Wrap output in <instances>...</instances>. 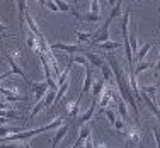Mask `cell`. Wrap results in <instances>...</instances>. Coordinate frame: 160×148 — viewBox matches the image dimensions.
Wrapping results in <instances>:
<instances>
[{
  "mask_svg": "<svg viewBox=\"0 0 160 148\" xmlns=\"http://www.w3.org/2000/svg\"><path fill=\"white\" fill-rule=\"evenodd\" d=\"M51 49H56V51H63L67 55H75V53H82L83 49L80 48V44H68V43H53L49 44Z\"/></svg>",
  "mask_w": 160,
  "mask_h": 148,
  "instance_id": "5",
  "label": "cell"
},
{
  "mask_svg": "<svg viewBox=\"0 0 160 148\" xmlns=\"http://www.w3.org/2000/svg\"><path fill=\"white\" fill-rule=\"evenodd\" d=\"M68 130H70V126H68L67 123H63L62 126L58 128V130H56V133H55V138L51 140V145H53V148H56L60 145V141H62V140L65 138V136L68 135Z\"/></svg>",
  "mask_w": 160,
  "mask_h": 148,
  "instance_id": "11",
  "label": "cell"
},
{
  "mask_svg": "<svg viewBox=\"0 0 160 148\" xmlns=\"http://www.w3.org/2000/svg\"><path fill=\"white\" fill-rule=\"evenodd\" d=\"M80 148H94V141H92V135L87 136L85 140L82 141V145H80Z\"/></svg>",
  "mask_w": 160,
  "mask_h": 148,
  "instance_id": "34",
  "label": "cell"
},
{
  "mask_svg": "<svg viewBox=\"0 0 160 148\" xmlns=\"http://www.w3.org/2000/svg\"><path fill=\"white\" fill-rule=\"evenodd\" d=\"M55 97H56V90H55V89H49L48 92H46V96H44V97L39 101L41 107L46 109V107H49L51 104H55Z\"/></svg>",
  "mask_w": 160,
  "mask_h": 148,
  "instance_id": "13",
  "label": "cell"
},
{
  "mask_svg": "<svg viewBox=\"0 0 160 148\" xmlns=\"http://www.w3.org/2000/svg\"><path fill=\"white\" fill-rule=\"evenodd\" d=\"M70 63H77V65H82V67H89L90 63L87 62V58L83 55H70Z\"/></svg>",
  "mask_w": 160,
  "mask_h": 148,
  "instance_id": "26",
  "label": "cell"
},
{
  "mask_svg": "<svg viewBox=\"0 0 160 148\" xmlns=\"http://www.w3.org/2000/svg\"><path fill=\"white\" fill-rule=\"evenodd\" d=\"M38 2H39L41 5H46V0H38Z\"/></svg>",
  "mask_w": 160,
  "mask_h": 148,
  "instance_id": "43",
  "label": "cell"
},
{
  "mask_svg": "<svg viewBox=\"0 0 160 148\" xmlns=\"http://www.w3.org/2000/svg\"><path fill=\"white\" fill-rule=\"evenodd\" d=\"M96 109H97V99L94 97L92 102H90V107L87 109L83 114H80V116L77 117V128H78V130H80L82 126H85V124L89 123L90 119H92V116H94V112H96Z\"/></svg>",
  "mask_w": 160,
  "mask_h": 148,
  "instance_id": "4",
  "label": "cell"
},
{
  "mask_svg": "<svg viewBox=\"0 0 160 148\" xmlns=\"http://www.w3.org/2000/svg\"><path fill=\"white\" fill-rule=\"evenodd\" d=\"M90 12L101 16V3H99V0H90Z\"/></svg>",
  "mask_w": 160,
  "mask_h": 148,
  "instance_id": "33",
  "label": "cell"
},
{
  "mask_svg": "<svg viewBox=\"0 0 160 148\" xmlns=\"http://www.w3.org/2000/svg\"><path fill=\"white\" fill-rule=\"evenodd\" d=\"M26 12H28V0H17V14H19V22L24 26Z\"/></svg>",
  "mask_w": 160,
  "mask_h": 148,
  "instance_id": "15",
  "label": "cell"
},
{
  "mask_svg": "<svg viewBox=\"0 0 160 148\" xmlns=\"http://www.w3.org/2000/svg\"><path fill=\"white\" fill-rule=\"evenodd\" d=\"M72 65H73V63H70V62H68L67 68H65V70L62 72V73H60V77L56 78V87L63 85V83L67 82V80H70V72H72Z\"/></svg>",
  "mask_w": 160,
  "mask_h": 148,
  "instance_id": "16",
  "label": "cell"
},
{
  "mask_svg": "<svg viewBox=\"0 0 160 148\" xmlns=\"http://www.w3.org/2000/svg\"><path fill=\"white\" fill-rule=\"evenodd\" d=\"M53 2L56 3V7L60 9V12H68V10H72V9H73V5L67 3L65 0H53Z\"/></svg>",
  "mask_w": 160,
  "mask_h": 148,
  "instance_id": "30",
  "label": "cell"
},
{
  "mask_svg": "<svg viewBox=\"0 0 160 148\" xmlns=\"http://www.w3.org/2000/svg\"><path fill=\"white\" fill-rule=\"evenodd\" d=\"M157 85H160V83H157Z\"/></svg>",
  "mask_w": 160,
  "mask_h": 148,
  "instance_id": "46",
  "label": "cell"
},
{
  "mask_svg": "<svg viewBox=\"0 0 160 148\" xmlns=\"http://www.w3.org/2000/svg\"><path fill=\"white\" fill-rule=\"evenodd\" d=\"M150 49H152V43H150V41H147V43H145L143 46L138 49V53H136V60H138V62H143L145 56L148 55V51H150Z\"/></svg>",
  "mask_w": 160,
  "mask_h": 148,
  "instance_id": "25",
  "label": "cell"
},
{
  "mask_svg": "<svg viewBox=\"0 0 160 148\" xmlns=\"http://www.w3.org/2000/svg\"><path fill=\"white\" fill-rule=\"evenodd\" d=\"M29 89H31L32 96H34V101H36V104L41 101L44 96H46V92L49 90V85L46 82H29L28 83Z\"/></svg>",
  "mask_w": 160,
  "mask_h": 148,
  "instance_id": "3",
  "label": "cell"
},
{
  "mask_svg": "<svg viewBox=\"0 0 160 148\" xmlns=\"http://www.w3.org/2000/svg\"><path fill=\"white\" fill-rule=\"evenodd\" d=\"M68 87H70V80H67L63 85L58 87V90H56V97H55V104H53V106H58V102L62 101V99L65 97V94L68 92Z\"/></svg>",
  "mask_w": 160,
  "mask_h": 148,
  "instance_id": "19",
  "label": "cell"
},
{
  "mask_svg": "<svg viewBox=\"0 0 160 148\" xmlns=\"http://www.w3.org/2000/svg\"><path fill=\"white\" fill-rule=\"evenodd\" d=\"M94 148H108V145H106L104 141H101V140H99L96 145H94Z\"/></svg>",
  "mask_w": 160,
  "mask_h": 148,
  "instance_id": "39",
  "label": "cell"
},
{
  "mask_svg": "<svg viewBox=\"0 0 160 148\" xmlns=\"http://www.w3.org/2000/svg\"><path fill=\"white\" fill-rule=\"evenodd\" d=\"M7 31H9V26H5V24L0 22V32H7Z\"/></svg>",
  "mask_w": 160,
  "mask_h": 148,
  "instance_id": "40",
  "label": "cell"
},
{
  "mask_svg": "<svg viewBox=\"0 0 160 148\" xmlns=\"http://www.w3.org/2000/svg\"><path fill=\"white\" fill-rule=\"evenodd\" d=\"M138 2H142V0H138Z\"/></svg>",
  "mask_w": 160,
  "mask_h": 148,
  "instance_id": "45",
  "label": "cell"
},
{
  "mask_svg": "<svg viewBox=\"0 0 160 148\" xmlns=\"http://www.w3.org/2000/svg\"><path fill=\"white\" fill-rule=\"evenodd\" d=\"M108 62H109V67H111V70L114 73V78H116V83H118V89H119V92H121V97H123V101L133 109V112H135V119L138 121L140 119L138 102H136L135 92H133L131 85H129V78H128L126 72L121 68L119 62L116 60V56L111 55V53L108 55Z\"/></svg>",
  "mask_w": 160,
  "mask_h": 148,
  "instance_id": "1",
  "label": "cell"
},
{
  "mask_svg": "<svg viewBox=\"0 0 160 148\" xmlns=\"http://www.w3.org/2000/svg\"><path fill=\"white\" fill-rule=\"evenodd\" d=\"M112 126L116 128V131L123 133V131H124V128H126V123H124V119H123V117H116V121H114V124H112Z\"/></svg>",
  "mask_w": 160,
  "mask_h": 148,
  "instance_id": "32",
  "label": "cell"
},
{
  "mask_svg": "<svg viewBox=\"0 0 160 148\" xmlns=\"http://www.w3.org/2000/svg\"><path fill=\"white\" fill-rule=\"evenodd\" d=\"M131 10H124L123 16H121V21H119V31L123 34V39H128L129 36V21H131Z\"/></svg>",
  "mask_w": 160,
  "mask_h": 148,
  "instance_id": "9",
  "label": "cell"
},
{
  "mask_svg": "<svg viewBox=\"0 0 160 148\" xmlns=\"http://www.w3.org/2000/svg\"><path fill=\"white\" fill-rule=\"evenodd\" d=\"M92 85H94V72H92V67H85V80H83V85H82V90H80V96L82 94H89L92 92Z\"/></svg>",
  "mask_w": 160,
  "mask_h": 148,
  "instance_id": "8",
  "label": "cell"
},
{
  "mask_svg": "<svg viewBox=\"0 0 160 148\" xmlns=\"http://www.w3.org/2000/svg\"><path fill=\"white\" fill-rule=\"evenodd\" d=\"M44 7H46V9H49L51 12H60V9L56 7V3L53 2V0H46V5H44Z\"/></svg>",
  "mask_w": 160,
  "mask_h": 148,
  "instance_id": "35",
  "label": "cell"
},
{
  "mask_svg": "<svg viewBox=\"0 0 160 148\" xmlns=\"http://www.w3.org/2000/svg\"><path fill=\"white\" fill-rule=\"evenodd\" d=\"M153 72H155V78H158V75H160V58L157 60V63L153 65Z\"/></svg>",
  "mask_w": 160,
  "mask_h": 148,
  "instance_id": "37",
  "label": "cell"
},
{
  "mask_svg": "<svg viewBox=\"0 0 160 148\" xmlns=\"http://www.w3.org/2000/svg\"><path fill=\"white\" fill-rule=\"evenodd\" d=\"M99 49H102V51H114V49L121 48V43H118V41H106V43H101L97 44Z\"/></svg>",
  "mask_w": 160,
  "mask_h": 148,
  "instance_id": "22",
  "label": "cell"
},
{
  "mask_svg": "<svg viewBox=\"0 0 160 148\" xmlns=\"http://www.w3.org/2000/svg\"><path fill=\"white\" fill-rule=\"evenodd\" d=\"M70 148H78V145H77V143H73V145H72Z\"/></svg>",
  "mask_w": 160,
  "mask_h": 148,
  "instance_id": "44",
  "label": "cell"
},
{
  "mask_svg": "<svg viewBox=\"0 0 160 148\" xmlns=\"http://www.w3.org/2000/svg\"><path fill=\"white\" fill-rule=\"evenodd\" d=\"M101 72H102V78H104V80H111V78L114 77V73H112L111 67H109L108 63H104V65L101 67Z\"/></svg>",
  "mask_w": 160,
  "mask_h": 148,
  "instance_id": "29",
  "label": "cell"
},
{
  "mask_svg": "<svg viewBox=\"0 0 160 148\" xmlns=\"http://www.w3.org/2000/svg\"><path fill=\"white\" fill-rule=\"evenodd\" d=\"M153 138H155V143H157V148H160V128L158 126H153Z\"/></svg>",
  "mask_w": 160,
  "mask_h": 148,
  "instance_id": "36",
  "label": "cell"
},
{
  "mask_svg": "<svg viewBox=\"0 0 160 148\" xmlns=\"http://www.w3.org/2000/svg\"><path fill=\"white\" fill-rule=\"evenodd\" d=\"M102 112L106 114V117H108L109 123L114 124V121H116V117H118V116H116V111H114L112 107H106V109H102Z\"/></svg>",
  "mask_w": 160,
  "mask_h": 148,
  "instance_id": "31",
  "label": "cell"
},
{
  "mask_svg": "<svg viewBox=\"0 0 160 148\" xmlns=\"http://www.w3.org/2000/svg\"><path fill=\"white\" fill-rule=\"evenodd\" d=\"M3 55H5L7 62H9V67H10V70H12V73H16V75H19V77H22V78L26 80V83H29V82H31V80L28 78V75L24 73V70L21 68V65H19V63L16 62V60H14L12 56H10V53H9V51H5V49H3Z\"/></svg>",
  "mask_w": 160,
  "mask_h": 148,
  "instance_id": "6",
  "label": "cell"
},
{
  "mask_svg": "<svg viewBox=\"0 0 160 148\" xmlns=\"http://www.w3.org/2000/svg\"><path fill=\"white\" fill-rule=\"evenodd\" d=\"M82 55L87 58V62H89L90 65H94V67H97V68H101V67L106 63V60L102 58V56L99 55V53H92V51H85V49H83Z\"/></svg>",
  "mask_w": 160,
  "mask_h": 148,
  "instance_id": "10",
  "label": "cell"
},
{
  "mask_svg": "<svg viewBox=\"0 0 160 148\" xmlns=\"http://www.w3.org/2000/svg\"><path fill=\"white\" fill-rule=\"evenodd\" d=\"M116 2H118V0H108L109 7H114V5H116Z\"/></svg>",
  "mask_w": 160,
  "mask_h": 148,
  "instance_id": "41",
  "label": "cell"
},
{
  "mask_svg": "<svg viewBox=\"0 0 160 148\" xmlns=\"http://www.w3.org/2000/svg\"><path fill=\"white\" fill-rule=\"evenodd\" d=\"M7 121H9V119H5V117H0V126H3V124H5Z\"/></svg>",
  "mask_w": 160,
  "mask_h": 148,
  "instance_id": "42",
  "label": "cell"
},
{
  "mask_svg": "<svg viewBox=\"0 0 160 148\" xmlns=\"http://www.w3.org/2000/svg\"><path fill=\"white\" fill-rule=\"evenodd\" d=\"M0 62H2V60H0Z\"/></svg>",
  "mask_w": 160,
  "mask_h": 148,
  "instance_id": "47",
  "label": "cell"
},
{
  "mask_svg": "<svg viewBox=\"0 0 160 148\" xmlns=\"http://www.w3.org/2000/svg\"><path fill=\"white\" fill-rule=\"evenodd\" d=\"M116 106H118V111H119L121 117L126 121V119H128V104L123 101V97H119V99L116 101Z\"/></svg>",
  "mask_w": 160,
  "mask_h": 148,
  "instance_id": "24",
  "label": "cell"
},
{
  "mask_svg": "<svg viewBox=\"0 0 160 148\" xmlns=\"http://www.w3.org/2000/svg\"><path fill=\"white\" fill-rule=\"evenodd\" d=\"M128 41H129V46H131V51H133V53H138L140 46H138V34H136V26H135V31L129 32Z\"/></svg>",
  "mask_w": 160,
  "mask_h": 148,
  "instance_id": "21",
  "label": "cell"
},
{
  "mask_svg": "<svg viewBox=\"0 0 160 148\" xmlns=\"http://www.w3.org/2000/svg\"><path fill=\"white\" fill-rule=\"evenodd\" d=\"M26 44H28V48H29V49H32V51H36V53H39V51H41L39 43H38V36H34L31 31L26 34Z\"/></svg>",
  "mask_w": 160,
  "mask_h": 148,
  "instance_id": "14",
  "label": "cell"
},
{
  "mask_svg": "<svg viewBox=\"0 0 160 148\" xmlns=\"http://www.w3.org/2000/svg\"><path fill=\"white\" fill-rule=\"evenodd\" d=\"M153 65L155 63H152V62H140L138 63V67L135 68V75H140L142 72H147V70H150V68H153Z\"/></svg>",
  "mask_w": 160,
  "mask_h": 148,
  "instance_id": "27",
  "label": "cell"
},
{
  "mask_svg": "<svg viewBox=\"0 0 160 148\" xmlns=\"http://www.w3.org/2000/svg\"><path fill=\"white\" fill-rule=\"evenodd\" d=\"M26 22H28V27H29V31H31L34 36H39V34H43L39 31V27H38V24H36V21L32 19V16L29 12H26Z\"/></svg>",
  "mask_w": 160,
  "mask_h": 148,
  "instance_id": "17",
  "label": "cell"
},
{
  "mask_svg": "<svg viewBox=\"0 0 160 148\" xmlns=\"http://www.w3.org/2000/svg\"><path fill=\"white\" fill-rule=\"evenodd\" d=\"M121 7H123V0H118L116 5L111 7V12H109V21H114V19L121 17Z\"/></svg>",
  "mask_w": 160,
  "mask_h": 148,
  "instance_id": "23",
  "label": "cell"
},
{
  "mask_svg": "<svg viewBox=\"0 0 160 148\" xmlns=\"http://www.w3.org/2000/svg\"><path fill=\"white\" fill-rule=\"evenodd\" d=\"M10 75H12V70H9V72H3V73H0V82H2L3 78L10 77Z\"/></svg>",
  "mask_w": 160,
  "mask_h": 148,
  "instance_id": "38",
  "label": "cell"
},
{
  "mask_svg": "<svg viewBox=\"0 0 160 148\" xmlns=\"http://www.w3.org/2000/svg\"><path fill=\"white\" fill-rule=\"evenodd\" d=\"M0 148H31V143L26 141H9V143H0Z\"/></svg>",
  "mask_w": 160,
  "mask_h": 148,
  "instance_id": "20",
  "label": "cell"
},
{
  "mask_svg": "<svg viewBox=\"0 0 160 148\" xmlns=\"http://www.w3.org/2000/svg\"><path fill=\"white\" fill-rule=\"evenodd\" d=\"M77 39L82 43V41H89L90 43V39H92V31H82V29H78L77 31Z\"/></svg>",
  "mask_w": 160,
  "mask_h": 148,
  "instance_id": "28",
  "label": "cell"
},
{
  "mask_svg": "<svg viewBox=\"0 0 160 148\" xmlns=\"http://www.w3.org/2000/svg\"><path fill=\"white\" fill-rule=\"evenodd\" d=\"M140 94H142V102H143L145 106H147L148 109H150L152 112H153L155 117H158V119H160V109H158V104H157V102L152 101V99L148 97L147 94H143V92H140Z\"/></svg>",
  "mask_w": 160,
  "mask_h": 148,
  "instance_id": "12",
  "label": "cell"
},
{
  "mask_svg": "<svg viewBox=\"0 0 160 148\" xmlns=\"http://www.w3.org/2000/svg\"><path fill=\"white\" fill-rule=\"evenodd\" d=\"M80 99H82V96H78L75 101H67L65 102V111H67V114L75 121H77L78 112H80Z\"/></svg>",
  "mask_w": 160,
  "mask_h": 148,
  "instance_id": "7",
  "label": "cell"
},
{
  "mask_svg": "<svg viewBox=\"0 0 160 148\" xmlns=\"http://www.w3.org/2000/svg\"><path fill=\"white\" fill-rule=\"evenodd\" d=\"M121 135H123L124 143H126L129 148H138L140 145H142L143 131L140 130V126H136V124H129V126H126Z\"/></svg>",
  "mask_w": 160,
  "mask_h": 148,
  "instance_id": "2",
  "label": "cell"
},
{
  "mask_svg": "<svg viewBox=\"0 0 160 148\" xmlns=\"http://www.w3.org/2000/svg\"><path fill=\"white\" fill-rule=\"evenodd\" d=\"M104 87H106V80H104V78H99V80L94 82V85H92V94H94V97H96L97 101H99V97H101Z\"/></svg>",
  "mask_w": 160,
  "mask_h": 148,
  "instance_id": "18",
  "label": "cell"
}]
</instances>
